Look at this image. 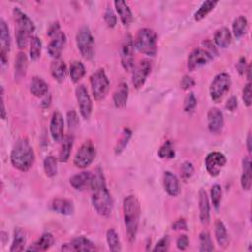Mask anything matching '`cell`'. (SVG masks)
<instances>
[{"mask_svg":"<svg viewBox=\"0 0 252 252\" xmlns=\"http://www.w3.org/2000/svg\"><path fill=\"white\" fill-rule=\"evenodd\" d=\"M90 188L92 190V204L94 209L99 216H110L113 208V201L107 189L103 172L99 167L93 173Z\"/></svg>","mask_w":252,"mask_h":252,"instance_id":"1","label":"cell"},{"mask_svg":"<svg viewBox=\"0 0 252 252\" xmlns=\"http://www.w3.org/2000/svg\"><path fill=\"white\" fill-rule=\"evenodd\" d=\"M123 218L128 240L133 242L136 238L140 217H141V205L139 200L134 195H129L123 200Z\"/></svg>","mask_w":252,"mask_h":252,"instance_id":"2","label":"cell"},{"mask_svg":"<svg viewBox=\"0 0 252 252\" xmlns=\"http://www.w3.org/2000/svg\"><path fill=\"white\" fill-rule=\"evenodd\" d=\"M34 159L35 155L30 142L26 138L19 139L11 151L10 160L12 165L22 172H27L32 166Z\"/></svg>","mask_w":252,"mask_h":252,"instance_id":"3","label":"cell"},{"mask_svg":"<svg viewBox=\"0 0 252 252\" xmlns=\"http://www.w3.org/2000/svg\"><path fill=\"white\" fill-rule=\"evenodd\" d=\"M134 45L143 54L155 56L158 51V34L150 28H142L136 34Z\"/></svg>","mask_w":252,"mask_h":252,"instance_id":"4","label":"cell"},{"mask_svg":"<svg viewBox=\"0 0 252 252\" xmlns=\"http://www.w3.org/2000/svg\"><path fill=\"white\" fill-rule=\"evenodd\" d=\"M76 44L81 55L90 60L94 55V39L89 27L83 26L76 34Z\"/></svg>","mask_w":252,"mask_h":252,"instance_id":"5","label":"cell"},{"mask_svg":"<svg viewBox=\"0 0 252 252\" xmlns=\"http://www.w3.org/2000/svg\"><path fill=\"white\" fill-rule=\"evenodd\" d=\"M91 89L94 98L96 101H100L105 98L108 94L110 83L103 69H97L92 74L90 78Z\"/></svg>","mask_w":252,"mask_h":252,"instance_id":"6","label":"cell"},{"mask_svg":"<svg viewBox=\"0 0 252 252\" xmlns=\"http://www.w3.org/2000/svg\"><path fill=\"white\" fill-rule=\"evenodd\" d=\"M231 86V79L229 74L225 72L219 73L215 76L213 81L211 82L209 93L211 99L215 102H220L226 93L229 91Z\"/></svg>","mask_w":252,"mask_h":252,"instance_id":"7","label":"cell"},{"mask_svg":"<svg viewBox=\"0 0 252 252\" xmlns=\"http://www.w3.org/2000/svg\"><path fill=\"white\" fill-rule=\"evenodd\" d=\"M95 156H96L95 147L92 141L88 140L85 143H83L82 146L77 151L73 159V163L78 168H82V169L86 168L92 164Z\"/></svg>","mask_w":252,"mask_h":252,"instance_id":"8","label":"cell"},{"mask_svg":"<svg viewBox=\"0 0 252 252\" xmlns=\"http://www.w3.org/2000/svg\"><path fill=\"white\" fill-rule=\"evenodd\" d=\"M214 58V55L209 52L206 48L196 47L188 55L187 67L190 71L199 69L208 63H210Z\"/></svg>","mask_w":252,"mask_h":252,"instance_id":"9","label":"cell"},{"mask_svg":"<svg viewBox=\"0 0 252 252\" xmlns=\"http://www.w3.org/2000/svg\"><path fill=\"white\" fill-rule=\"evenodd\" d=\"M134 39L130 34H127L123 40L120 50V60L123 69L127 72L134 69Z\"/></svg>","mask_w":252,"mask_h":252,"instance_id":"10","label":"cell"},{"mask_svg":"<svg viewBox=\"0 0 252 252\" xmlns=\"http://www.w3.org/2000/svg\"><path fill=\"white\" fill-rule=\"evenodd\" d=\"M75 94L82 117L84 119H89L93 110V102L87 88L84 85H79L75 90Z\"/></svg>","mask_w":252,"mask_h":252,"instance_id":"11","label":"cell"},{"mask_svg":"<svg viewBox=\"0 0 252 252\" xmlns=\"http://www.w3.org/2000/svg\"><path fill=\"white\" fill-rule=\"evenodd\" d=\"M13 17L17 24V33H23L31 37L32 33L35 31V26L32 19L24 13L20 8L13 9Z\"/></svg>","mask_w":252,"mask_h":252,"instance_id":"12","label":"cell"},{"mask_svg":"<svg viewBox=\"0 0 252 252\" xmlns=\"http://www.w3.org/2000/svg\"><path fill=\"white\" fill-rule=\"evenodd\" d=\"M226 163L225 156L220 152H212L209 153L205 158V166L208 173L216 177L220 174V170Z\"/></svg>","mask_w":252,"mask_h":252,"instance_id":"13","label":"cell"},{"mask_svg":"<svg viewBox=\"0 0 252 252\" xmlns=\"http://www.w3.org/2000/svg\"><path fill=\"white\" fill-rule=\"evenodd\" d=\"M152 70V62L149 59L141 60L138 65L133 69L132 74V83L135 89H140L144 86L148 76Z\"/></svg>","mask_w":252,"mask_h":252,"instance_id":"14","label":"cell"},{"mask_svg":"<svg viewBox=\"0 0 252 252\" xmlns=\"http://www.w3.org/2000/svg\"><path fill=\"white\" fill-rule=\"evenodd\" d=\"M0 57L2 65L8 62V53L11 49V36L9 27L3 18L0 19Z\"/></svg>","mask_w":252,"mask_h":252,"instance_id":"15","label":"cell"},{"mask_svg":"<svg viewBox=\"0 0 252 252\" xmlns=\"http://www.w3.org/2000/svg\"><path fill=\"white\" fill-rule=\"evenodd\" d=\"M49 132L54 142H62L64 139V119L59 111H54L50 118Z\"/></svg>","mask_w":252,"mask_h":252,"instance_id":"16","label":"cell"},{"mask_svg":"<svg viewBox=\"0 0 252 252\" xmlns=\"http://www.w3.org/2000/svg\"><path fill=\"white\" fill-rule=\"evenodd\" d=\"M208 129L212 134H219L221 132L224 126L223 113L217 107H212L209 109L207 114Z\"/></svg>","mask_w":252,"mask_h":252,"instance_id":"17","label":"cell"},{"mask_svg":"<svg viewBox=\"0 0 252 252\" xmlns=\"http://www.w3.org/2000/svg\"><path fill=\"white\" fill-rule=\"evenodd\" d=\"M64 251H94L95 250L94 244L85 236H77L70 242L64 243L61 246Z\"/></svg>","mask_w":252,"mask_h":252,"instance_id":"18","label":"cell"},{"mask_svg":"<svg viewBox=\"0 0 252 252\" xmlns=\"http://www.w3.org/2000/svg\"><path fill=\"white\" fill-rule=\"evenodd\" d=\"M66 35L63 32H60L56 35L51 37V40L47 45V52L52 58H60L62 50L66 44Z\"/></svg>","mask_w":252,"mask_h":252,"instance_id":"19","label":"cell"},{"mask_svg":"<svg viewBox=\"0 0 252 252\" xmlns=\"http://www.w3.org/2000/svg\"><path fill=\"white\" fill-rule=\"evenodd\" d=\"M163 187L165 192L171 196L176 197L180 193V185L177 176L171 171H164L163 173Z\"/></svg>","mask_w":252,"mask_h":252,"instance_id":"20","label":"cell"},{"mask_svg":"<svg viewBox=\"0 0 252 252\" xmlns=\"http://www.w3.org/2000/svg\"><path fill=\"white\" fill-rule=\"evenodd\" d=\"M93 178V173L90 171H82L75 175H73L70 178V184L71 186L78 190L83 191L89 187H91V182Z\"/></svg>","mask_w":252,"mask_h":252,"instance_id":"21","label":"cell"},{"mask_svg":"<svg viewBox=\"0 0 252 252\" xmlns=\"http://www.w3.org/2000/svg\"><path fill=\"white\" fill-rule=\"evenodd\" d=\"M199 217L203 225H208L210 222V203L209 198L204 189L199 191Z\"/></svg>","mask_w":252,"mask_h":252,"instance_id":"22","label":"cell"},{"mask_svg":"<svg viewBox=\"0 0 252 252\" xmlns=\"http://www.w3.org/2000/svg\"><path fill=\"white\" fill-rule=\"evenodd\" d=\"M128 96H129L128 85L124 82H121L115 89L113 95H112L114 106L116 108L125 107L127 104V101H128Z\"/></svg>","mask_w":252,"mask_h":252,"instance_id":"23","label":"cell"},{"mask_svg":"<svg viewBox=\"0 0 252 252\" xmlns=\"http://www.w3.org/2000/svg\"><path fill=\"white\" fill-rule=\"evenodd\" d=\"M51 210L57 214L69 216L74 213V205L73 202L68 199L62 198H55L51 202Z\"/></svg>","mask_w":252,"mask_h":252,"instance_id":"24","label":"cell"},{"mask_svg":"<svg viewBox=\"0 0 252 252\" xmlns=\"http://www.w3.org/2000/svg\"><path fill=\"white\" fill-rule=\"evenodd\" d=\"M251 179H252V168L251 160L249 157H244L242 159V174L240 178V184L243 190L249 191L251 188Z\"/></svg>","mask_w":252,"mask_h":252,"instance_id":"25","label":"cell"},{"mask_svg":"<svg viewBox=\"0 0 252 252\" xmlns=\"http://www.w3.org/2000/svg\"><path fill=\"white\" fill-rule=\"evenodd\" d=\"M54 237L49 232H44L37 241L28 247L27 251H45L48 250L54 244Z\"/></svg>","mask_w":252,"mask_h":252,"instance_id":"26","label":"cell"},{"mask_svg":"<svg viewBox=\"0 0 252 252\" xmlns=\"http://www.w3.org/2000/svg\"><path fill=\"white\" fill-rule=\"evenodd\" d=\"M113 4H114L117 14L119 15V18H120L122 24L124 26H129L133 21V14H132V11L129 8L128 4L121 0L114 1Z\"/></svg>","mask_w":252,"mask_h":252,"instance_id":"27","label":"cell"},{"mask_svg":"<svg viewBox=\"0 0 252 252\" xmlns=\"http://www.w3.org/2000/svg\"><path fill=\"white\" fill-rule=\"evenodd\" d=\"M214 41L219 47H228L232 41V35L229 29L226 27H221L218 29L214 34Z\"/></svg>","mask_w":252,"mask_h":252,"instance_id":"28","label":"cell"},{"mask_svg":"<svg viewBox=\"0 0 252 252\" xmlns=\"http://www.w3.org/2000/svg\"><path fill=\"white\" fill-rule=\"evenodd\" d=\"M50 73L51 76L59 83H62L67 75V66L64 60L58 58L54 59L50 64Z\"/></svg>","mask_w":252,"mask_h":252,"instance_id":"29","label":"cell"},{"mask_svg":"<svg viewBox=\"0 0 252 252\" xmlns=\"http://www.w3.org/2000/svg\"><path fill=\"white\" fill-rule=\"evenodd\" d=\"M30 92L36 97H43L48 93V84L42 78L34 76L30 85Z\"/></svg>","mask_w":252,"mask_h":252,"instance_id":"30","label":"cell"},{"mask_svg":"<svg viewBox=\"0 0 252 252\" xmlns=\"http://www.w3.org/2000/svg\"><path fill=\"white\" fill-rule=\"evenodd\" d=\"M215 237L218 244L222 248H225L229 243L226 227L220 220H217L215 221Z\"/></svg>","mask_w":252,"mask_h":252,"instance_id":"31","label":"cell"},{"mask_svg":"<svg viewBox=\"0 0 252 252\" xmlns=\"http://www.w3.org/2000/svg\"><path fill=\"white\" fill-rule=\"evenodd\" d=\"M28 69V57L25 52L20 51L15 60V79L20 80L25 77Z\"/></svg>","mask_w":252,"mask_h":252,"instance_id":"32","label":"cell"},{"mask_svg":"<svg viewBox=\"0 0 252 252\" xmlns=\"http://www.w3.org/2000/svg\"><path fill=\"white\" fill-rule=\"evenodd\" d=\"M73 142H74V138L71 135L66 136L63 139L61 147H60V151H59V154H58V160L60 162H67L68 161V159L70 158V155H71Z\"/></svg>","mask_w":252,"mask_h":252,"instance_id":"33","label":"cell"},{"mask_svg":"<svg viewBox=\"0 0 252 252\" xmlns=\"http://www.w3.org/2000/svg\"><path fill=\"white\" fill-rule=\"evenodd\" d=\"M26 241H27V239H26L25 231L22 228L17 227L14 231V238H13V242L10 247V252L23 251L25 249Z\"/></svg>","mask_w":252,"mask_h":252,"instance_id":"34","label":"cell"},{"mask_svg":"<svg viewBox=\"0 0 252 252\" xmlns=\"http://www.w3.org/2000/svg\"><path fill=\"white\" fill-rule=\"evenodd\" d=\"M248 29V21L244 16H238L232 23V32L236 38L243 36Z\"/></svg>","mask_w":252,"mask_h":252,"instance_id":"35","label":"cell"},{"mask_svg":"<svg viewBox=\"0 0 252 252\" xmlns=\"http://www.w3.org/2000/svg\"><path fill=\"white\" fill-rule=\"evenodd\" d=\"M86 74V68L83 62L81 61H73L70 65L69 75L73 83H78Z\"/></svg>","mask_w":252,"mask_h":252,"instance_id":"36","label":"cell"},{"mask_svg":"<svg viewBox=\"0 0 252 252\" xmlns=\"http://www.w3.org/2000/svg\"><path fill=\"white\" fill-rule=\"evenodd\" d=\"M217 4H218V1H212V0L203 2L202 5L199 7V9L194 14L195 21L199 22V21L203 20L205 17H207V15L215 9Z\"/></svg>","mask_w":252,"mask_h":252,"instance_id":"37","label":"cell"},{"mask_svg":"<svg viewBox=\"0 0 252 252\" xmlns=\"http://www.w3.org/2000/svg\"><path fill=\"white\" fill-rule=\"evenodd\" d=\"M131 137H132V131L128 128L123 129V131L121 133V136L118 139V141H117V143L114 147V153H115L116 156L120 155L126 149Z\"/></svg>","mask_w":252,"mask_h":252,"instance_id":"38","label":"cell"},{"mask_svg":"<svg viewBox=\"0 0 252 252\" xmlns=\"http://www.w3.org/2000/svg\"><path fill=\"white\" fill-rule=\"evenodd\" d=\"M106 241H107L108 248L110 251H113V252L121 251L122 247H121V242H120L119 236L113 228H110L106 231Z\"/></svg>","mask_w":252,"mask_h":252,"instance_id":"39","label":"cell"},{"mask_svg":"<svg viewBox=\"0 0 252 252\" xmlns=\"http://www.w3.org/2000/svg\"><path fill=\"white\" fill-rule=\"evenodd\" d=\"M43 169L47 177L52 178L57 174V159L53 156L45 157L43 160Z\"/></svg>","mask_w":252,"mask_h":252,"instance_id":"40","label":"cell"},{"mask_svg":"<svg viewBox=\"0 0 252 252\" xmlns=\"http://www.w3.org/2000/svg\"><path fill=\"white\" fill-rule=\"evenodd\" d=\"M41 40L38 36H32L30 41V57L32 60H37L41 54Z\"/></svg>","mask_w":252,"mask_h":252,"instance_id":"41","label":"cell"},{"mask_svg":"<svg viewBox=\"0 0 252 252\" xmlns=\"http://www.w3.org/2000/svg\"><path fill=\"white\" fill-rule=\"evenodd\" d=\"M199 241H200V247H199L200 252H210L214 250V245H213L212 238L209 231L203 230L200 233Z\"/></svg>","mask_w":252,"mask_h":252,"instance_id":"42","label":"cell"},{"mask_svg":"<svg viewBox=\"0 0 252 252\" xmlns=\"http://www.w3.org/2000/svg\"><path fill=\"white\" fill-rule=\"evenodd\" d=\"M158 155L160 158H166V159L173 158L175 156V151H174L172 143L170 141L164 142L159 147V149L158 151Z\"/></svg>","mask_w":252,"mask_h":252,"instance_id":"43","label":"cell"},{"mask_svg":"<svg viewBox=\"0 0 252 252\" xmlns=\"http://www.w3.org/2000/svg\"><path fill=\"white\" fill-rule=\"evenodd\" d=\"M221 196H222V190L220 185L214 184L211 188V200L215 209H219L221 202Z\"/></svg>","mask_w":252,"mask_h":252,"instance_id":"44","label":"cell"},{"mask_svg":"<svg viewBox=\"0 0 252 252\" xmlns=\"http://www.w3.org/2000/svg\"><path fill=\"white\" fill-rule=\"evenodd\" d=\"M194 173V166H193V163L186 160L184 161L182 164H181V167H180V174H181V178L183 181H187L189 180L192 175Z\"/></svg>","mask_w":252,"mask_h":252,"instance_id":"45","label":"cell"},{"mask_svg":"<svg viewBox=\"0 0 252 252\" xmlns=\"http://www.w3.org/2000/svg\"><path fill=\"white\" fill-rule=\"evenodd\" d=\"M197 105V98L194 94V93L190 92L189 94H186L185 98H184V102H183V110L185 112H191L195 109Z\"/></svg>","mask_w":252,"mask_h":252,"instance_id":"46","label":"cell"},{"mask_svg":"<svg viewBox=\"0 0 252 252\" xmlns=\"http://www.w3.org/2000/svg\"><path fill=\"white\" fill-rule=\"evenodd\" d=\"M103 19L109 28H114L117 24V17L110 7H107L103 13Z\"/></svg>","mask_w":252,"mask_h":252,"instance_id":"47","label":"cell"},{"mask_svg":"<svg viewBox=\"0 0 252 252\" xmlns=\"http://www.w3.org/2000/svg\"><path fill=\"white\" fill-rule=\"evenodd\" d=\"M251 87H252L251 83L248 82V83L245 84V86H244V88H243V90H242V100H243V103H244L247 107H249V106L251 105V102H252Z\"/></svg>","mask_w":252,"mask_h":252,"instance_id":"48","label":"cell"},{"mask_svg":"<svg viewBox=\"0 0 252 252\" xmlns=\"http://www.w3.org/2000/svg\"><path fill=\"white\" fill-rule=\"evenodd\" d=\"M169 248V237L167 235L161 237L157 244L155 245V247L153 248V251L157 252V251H167Z\"/></svg>","mask_w":252,"mask_h":252,"instance_id":"49","label":"cell"},{"mask_svg":"<svg viewBox=\"0 0 252 252\" xmlns=\"http://www.w3.org/2000/svg\"><path fill=\"white\" fill-rule=\"evenodd\" d=\"M67 122L70 130L75 129L79 124V118L75 110H70L67 113Z\"/></svg>","mask_w":252,"mask_h":252,"instance_id":"50","label":"cell"},{"mask_svg":"<svg viewBox=\"0 0 252 252\" xmlns=\"http://www.w3.org/2000/svg\"><path fill=\"white\" fill-rule=\"evenodd\" d=\"M195 84H196L195 80L192 77H190L189 75H184L180 81V87L184 91L191 89L192 87L195 86Z\"/></svg>","mask_w":252,"mask_h":252,"instance_id":"51","label":"cell"},{"mask_svg":"<svg viewBox=\"0 0 252 252\" xmlns=\"http://www.w3.org/2000/svg\"><path fill=\"white\" fill-rule=\"evenodd\" d=\"M189 245V238L186 234H181L177 240H176V246L179 250H185L187 249Z\"/></svg>","mask_w":252,"mask_h":252,"instance_id":"52","label":"cell"},{"mask_svg":"<svg viewBox=\"0 0 252 252\" xmlns=\"http://www.w3.org/2000/svg\"><path fill=\"white\" fill-rule=\"evenodd\" d=\"M60 25L58 22L52 23L50 24V26L47 29V35L50 37H53L54 35H56L58 32H60Z\"/></svg>","mask_w":252,"mask_h":252,"instance_id":"53","label":"cell"},{"mask_svg":"<svg viewBox=\"0 0 252 252\" xmlns=\"http://www.w3.org/2000/svg\"><path fill=\"white\" fill-rule=\"evenodd\" d=\"M172 229H174V230H187V222H186L185 219L181 218V219H178L177 220H175L174 223L172 224Z\"/></svg>","mask_w":252,"mask_h":252,"instance_id":"54","label":"cell"},{"mask_svg":"<svg viewBox=\"0 0 252 252\" xmlns=\"http://www.w3.org/2000/svg\"><path fill=\"white\" fill-rule=\"evenodd\" d=\"M247 68V64H246V58L245 57H240L238 62L236 63V70L238 72L239 75H244L245 71Z\"/></svg>","mask_w":252,"mask_h":252,"instance_id":"55","label":"cell"},{"mask_svg":"<svg viewBox=\"0 0 252 252\" xmlns=\"http://www.w3.org/2000/svg\"><path fill=\"white\" fill-rule=\"evenodd\" d=\"M237 106H238V102H237V98L235 97V96H230L228 99H227V101H226V103H225V108L227 109V110H229V111H234L236 108H237Z\"/></svg>","mask_w":252,"mask_h":252,"instance_id":"56","label":"cell"},{"mask_svg":"<svg viewBox=\"0 0 252 252\" xmlns=\"http://www.w3.org/2000/svg\"><path fill=\"white\" fill-rule=\"evenodd\" d=\"M6 109H5V102H4V88L1 87V118H6Z\"/></svg>","mask_w":252,"mask_h":252,"instance_id":"57","label":"cell"},{"mask_svg":"<svg viewBox=\"0 0 252 252\" xmlns=\"http://www.w3.org/2000/svg\"><path fill=\"white\" fill-rule=\"evenodd\" d=\"M246 145H247V150H248V152L251 153V132H249L248 135H247Z\"/></svg>","mask_w":252,"mask_h":252,"instance_id":"58","label":"cell"},{"mask_svg":"<svg viewBox=\"0 0 252 252\" xmlns=\"http://www.w3.org/2000/svg\"><path fill=\"white\" fill-rule=\"evenodd\" d=\"M245 73L247 74V80H248V81H250V73H251V65H250V64L247 66Z\"/></svg>","mask_w":252,"mask_h":252,"instance_id":"59","label":"cell"}]
</instances>
